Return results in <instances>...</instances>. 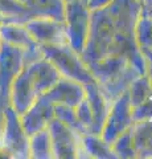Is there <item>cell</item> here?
<instances>
[{
  "mask_svg": "<svg viewBox=\"0 0 152 159\" xmlns=\"http://www.w3.org/2000/svg\"><path fill=\"white\" fill-rule=\"evenodd\" d=\"M140 0H114L105 8L91 11L90 31L82 60L87 66L111 54L124 56L139 74H145L147 60L135 40Z\"/></svg>",
  "mask_w": 152,
  "mask_h": 159,
  "instance_id": "obj_1",
  "label": "cell"
},
{
  "mask_svg": "<svg viewBox=\"0 0 152 159\" xmlns=\"http://www.w3.org/2000/svg\"><path fill=\"white\" fill-rule=\"evenodd\" d=\"M89 69L102 93L110 102L124 93L136 77L141 76L128 60L119 54H111L102 58L89 65Z\"/></svg>",
  "mask_w": 152,
  "mask_h": 159,
  "instance_id": "obj_2",
  "label": "cell"
},
{
  "mask_svg": "<svg viewBox=\"0 0 152 159\" xmlns=\"http://www.w3.org/2000/svg\"><path fill=\"white\" fill-rule=\"evenodd\" d=\"M42 54L48 61H50L57 68L62 77L72 78L81 84H89L95 81L89 66L83 62L81 54L65 45H41Z\"/></svg>",
  "mask_w": 152,
  "mask_h": 159,
  "instance_id": "obj_3",
  "label": "cell"
},
{
  "mask_svg": "<svg viewBox=\"0 0 152 159\" xmlns=\"http://www.w3.org/2000/svg\"><path fill=\"white\" fill-rule=\"evenodd\" d=\"M0 157L27 159L29 155V135L21 125L20 116L8 105L3 113Z\"/></svg>",
  "mask_w": 152,
  "mask_h": 159,
  "instance_id": "obj_4",
  "label": "cell"
},
{
  "mask_svg": "<svg viewBox=\"0 0 152 159\" xmlns=\"http://www.w3.org/2000/svg\"><path fill=\"white\" fill-rule=\"evenodd\" d=\"M90 11L81 0H74L66 4L65 28L69 47L81 54L86 48L90 31Z\"/></svg>",
  "mask_w": 152,
  "mask_h": 159,
  "instance_id": "obj_5",
  "label": "cell"
},
{
  "mask_svg": "<svg viewBox=\"0 0 152 159\" xmlns=\"http://www.w3.org/2000/svg\"><path fill=\"white\" fill-rule=\"evenodd\" d=\"M46 127L49 130V134H50L53 157L56 159L85 158L81 142L82 134L65 125L56 117L48 123Z\"/></svg>",
  "mask_w": 152,
  "mask_h": 159,
  "instance_id": "obj_6",
  "label": "cell"
},
{
  "mask_svg": "<svg viewBox=\"0 0 152 159\" xmlns=\"http://www.w3.org/2000/svg\"><path fill=\"white\" fill-rule=\"evenodd\" d=\"M132 125H134L132 106L130 103L128 92L126 90L111 102L109 114L101 131V137L107 145L111 146L115 139L126 130H128Z\"/></svg>",
  "mask_w": 152,
  "mask_h": 159,
  "instance_id": "obj_7",
  "label": "cell"
},
{
  "mask_svg": "<svg viewBox=\"0 0 152 159\" xmlns=\"http://www.w3.org/2000/svg\"><path fill=\"white\" fill-rule=\"evenodd\" d=\"M0 40L23 49L25 65L44 57L41 45L32 37L24 23H6L0 25Z\"/></svg>",
  "mask_w": 152,
  "mask_h": 159,
  "instance_id": "obj_8",
  "label": "cell"
},
{
  "mask_svg": "<svg viewBox=\"0 0 152 159\" xmlns=\"http://www.w3.org/2000/svg\"><path fill=\"white\" fill-rule=\"evenodd\" d=\"M40 45H65L67 43L65 23L48 17H32L24 23Z\"/></svg>",
  "mask_w": 152,
  "mask_h": 159,
  "instance_id": "obj_9",
  "label": "cell"
},
{
  "mask_svg": "<svg viewBox=\"0 0 152 159\" xmlns=\"http://www.w3.org/2000/svg\"><path fill=\"white\" fill-rule=\"evenodd\" d=\"M38 97L40 96H38L35 88L31 74H29L28 69L24 66L21 72L15 77V80L11 84V88H9V93H8L9 105L19 116H21L36 102Z\"/></svg>",
  "mask_w": 152,
  "mask_h": 159,
  "instance_id": "obj_10",
  "label": "cell"
},
{
  "mask_svg": "<svg viewBox=\"0 0 152 159\" xmlns=\"http://www.w3.org/2000/svg\"><path fill=\"white\" fill-rule=\"evenodd\" d=\"M25 66L24 51L8 43L0 44V92L8 98L9 88L15 77Z\"/></svg>",
  "mask_w": 152,
  "mask_h": 159,
  "instance_id": "obj_11",
  "label": "cell"
},
{
  "mask_svg": "<svg viewBox=\"0 0 152 159\" xmlns=\"http://www.w3.org/2000/svg\"><path fill=\"white\" fill-rule=\"evenodd\" d=\"M53 105H66L76 107L86 96L85 85L72 78L62 77L46 93L41 94Z\"/></svg>",
  "mask_w": 152,
  "mask_h": 159,
  "instance_id": "obj_12",
  "label": "cell"
},
{
  "mask_svg": "<svg viewBox=\"0 0 152 159\" xmlns=\"http://www.w3.org/2000/svg\"><path fill=\"white\" fill-rule=\"evenodd\" d=\"M53 107L54 105L52 102H49L44 96H40L25 113L21 114V125L29 137L45 129L48 123L54 118V109Z\"/></svg>",
  "mask_w": 152,
  "mask_h": 159,
  "instance_id": "obj_13",
  "label": "cell"
},
{
  "mask_svg": "<svg viewBox=\"0 0 152 159\" xmlns=\"http://www.w3.org/2000/svg\"><path fill=\"white\" fill-rule=\"evenodd\" d=\"M85 92H86V99L91 109L93 121H94L91 134L101 135L102 127H103L107 114H109L111 102L105 97V94L102 93V90L95 81L85 84Z\"/></svg>",
  "mask_w": 152,
  "mask_h": 159,
  "instance_id": "obj_14",
  "label": "cell"
},
{
  "mask_svg": "<svg viewBox=\"0 0 152 159\" xmlns=\"http://www.w3.org/2000/svg\"><path fill=\"white\" fill-rule=\"evenodd\" d=\"M25 68L31 74V78L35 84L38 96L46 93L61 78V74L57 70V68L50 61H48L45 57H41L36 61L28 64V65H25Z\"/></svg>",
  "mask_w": 152,
  "mask_h": 159,
  "instance_id": "obj_15",
  "label": "cell"
},
{
  "mask_svg": "<svg viewBox=\"0 0 152 159\" xmlns=\"http://www.w3.org/2000/svg\"><path fill=\"white\" fill-rule=\"evenodd\" d=\"M32 17H48L65 21L66 4L62 0H29L27 4Z\"/></svg>",
  "mask_w": 152,
  "mask_h": 159,
  "instance_id": "obj_16",
  "label": "cell"
},
{
  "mask_svg": "<svg viewBox=\"0 0 152 159\" xmlns=\"http://www.w3.org/2000/svg\"><path fill=\"white\" fill-rule=\"evenodd\" d=\"M82 150L85 158H95V159H116V155L112 151L110 145L102 139L101 135L97 134H82L81 135Z\"/></svg>",
  "mask_w": 152,
  "mask_h": 159,
  "instance_id": "obj_17",
  "label": "cell"
},
{
  "mask_svg": "<svg viewBox=\"0 0 152 159\" xmlns=\"http://www.w3.org/2000/svg\"><path fill=\"white\" fill-rule=\"evenodd\" d=\"M132 137H134L136 158H152V121L134 123Z\"/></svg>",
  "mask_w": 152,
  "mask_h": 159,
  "instance_id": "obj_18",
  "label": "cell"
},
{
  "mask_svg": "<svg viewBox=\"0 0 152 159\" xmlns=\"http://www.w3.org/2000/svg\"><path fill=\"white\" fill-rule=\"evenodd\" d=\"M29 155L33 159H53L52 139L48 127L29 137Z\"/></svg>",
  "mask_w": 152,
  "mask_h": 159,
  "instance_id": "obj_19",
  "label": "cell"
},
{
  "mask_svg": "<svg viewBox=\"0 0 152 159\" xmlns=\"http://www.w3.org/2000/svg\"><path fill=\"white\" fill-rule=\"evenodd\" d=\"M0 15L7 17V23H25L32 19L29 8L19 0H0Z\"/></svg>",
  "mask_w": 152,
  "mask_h": 159,
  "instance_id": "obj_20",
  "label": "cell"
},
{
  "mask_svg": "<svg viewBox=\"0 0 152 159\" xmlns=\"http://www.w3.org/2000/svg\"><path fill=\"white\" fill-rule=\"evenodd\" d=\"M127 92H128V98H130L131 106L135 107V106H138L139 103L145 101L152 94V85H151L148 77H147L145 74H141V76H138L130 84Z\"/></svg>",
  "mask_w": 152,
  "mask_h": 159,
  "instance_id": "obj_21",
  "label": "cell"
},
{
  "mask_svg": "<svg viewBox=\"0 0 152 159\" xmlns=\"http://www.w3.org/2000/svg\"><path fill=\"white\" fill-rule=\"evenodd\" d=\"M111 148H112V151H114V154L116 155V159L136 158L134 137H132V126L115 139L114 143L111 145Z\"/></svg>",
  "mask_w": 152,
  "mask_h": 159,
  "instance_id": "obj_22",
  "label": "cell"
},
{
  "mask_svg": "<svg viewBox=\"0 0 152 159\" xmlns=\"http://www.w3.org/2000/svg\"><path fill=\"white\" fill-rule=\"evenodd\" d=\"M135 40L140 51H152V19L139 15L135 27Z\"/></svg>",
  "mask_w": 152,
  "mask_h": 159,
  "instance_id": "obj_23",
  "label": "cell"
},
{
  "mask_svg": "<svg viewBox=\"0 0 152 159\" xmlns=\"http://www.w3.org/2000/svg\"><path fill=\"white\" fill-rule=\"evenodd\" d=\"M54 117L57 119L62 121L65 125H67L69 127L74 129L76 131H78L80 134H86L83 127L81 126L80 121L76 116V110L74 107H70V106H66V105H54Z\"/></svg>",
  "mask_w": 152,
  "mask_h": 159,
  "instance_id": "obj_24",
  "label": "cell"
},
{
  "mask_svg": "<svg viewBox=\"0 0 152 159\" xmlns=\"http://www.w3.org/2000/svg\"><path fill=\"white\" fill-rule=\"evenodd\" d=\"M76 110V116L80 121L81 126L83 127L85 133H90L93 131V125H94V121H93V114H91V109L89 106V102L86 99V96L82 101L78 103V105L74 107Z\"/></svg>",
  "mask_w": 152,
  "mask_h": 159,
  "instance_id": "obj_25",
  "label": "cell"
},
{
  "mask_svg": "<svg viewBox=\"0 0 152 159\" xmlns=\"http://www.w3.org/2000/svg\"><path fill=\"white\" fill-rule=\"evenodd\" d=\"M132 119L134 123L152 121V94L138 106L132 107Z\"/></svg>",
  "mask_w": 152,
  "mask_h": 159,
  "instance_id": "obj_26",
  "label": "cell"
},
{
  "mask_svg": "<svg viewBox=\"0 0 152 159\" xmlns=\"http://www.w3.org/2000/svg\"><path fill=\"white\" fill-rule=\"evenodd\" d=\"M114 0H89L86 3V7L89 8V11H97V9H101V8H105L107 7L109 4H111Z\"/></svg>",
  "mask_w": 152,
  "mask_h": 159,
  "instance_id": "obj_27",
  "label": "cell"
},
{
  "mask_svg": "<svg viewBox=\"0 0 152 159\" xmlns=\"http://www.w3.org/2000/svg\"><path fill=\"white\" fill-rule=\"evenodd\" d=\"M145 60H147V70H145V76L148 77L151 85H152V54H144Z\"/></svg>",
  "mask_w": 152,
  "mask_h": 159,
  "instance_id": "obj_28",
  "label": "cell"
},
{
  "mask_svg": "<svg viewBox=\"0 0 152 159\" xmlns=\"http://www.w3.org/2000/svg\"><path fill=\"white\" fill-rule=\"evenodd\" d=\"M140 15H143V16H147L152 19V6H143L141 4L140 7Z\"/></svg>",
  "mask_w": 152,
  "mask_h": 159,
  "instance_id": "obj_29",
  "label": "cell"
},
{
  "mask_svg": "<svg viewBox=\"0 0 152 159\" xmlns=\"http://www.w3.org/2000/svg\"><path fill=\"white\" fill-rule=\"evenodd\" d=\"M143 6H152V0H140Z\"/></svg>",
  "mask_w": 152,
  "mask_h": 159,
  "instance_id": "obj_30",
  "label": "cell"
},
{
  "mask_svg": "<svg viewBox=\"0 0 152 159\" xmlns=\"http://www.w3.org/2000/svg\"><path fill=\"white\" fill-rule=\"evenodd\" d=\"M143 54H152V51H141Z\"/></svg>",
  "mask_w": 152,
  "mask_h": 159,
  "instance_id": "obj_31",
  "label": "cell"
},
{
  "mask_svg": "<svg viewBox=\"0 0 152 159\" xmlns=\"http://www.w3.org/2000/svg\"><path fill=\"white\" fill-rule=\"evenodd\" d=\"M19 2H21L23 4H25V6H27V4L29 3V0H19Z\"/></svg>",
  "mask_w": 152,
  "mask_h": 159,
  "instance_id": "obj_32",
  "label": "cell"
},
{
  "mask_svg": "<svg viewBox=\"0 0 152 159\" xmlns=\"http://www.w3.org/2000/svg\"><path fill=\"white\" fill-rule=\"evenodd\" d=\"M62 2L65 3V4H69V3H72V2H74V0H62Z\"/></svg>",
  "mask_w": 152,
  "mask_h": 159,
  "instance_id": "obj_33",
  "label": "cell"
},
{
  "mask_svg": "<svg viewBox=\"0 0 152 159\" xmlns=\"http://www.w3.org/2000/svg\"><path fill=\"white\" fill-rule=\"evenodd\" d=\"M81 2H82V3H83V4H86V3H87V2H89V0H81Z\"/></svg>",
  "mask_w": 152,
  "mask_h": 159,
  "instance_id": "obj_34",
  "label": "cell"
}]
</instances>
